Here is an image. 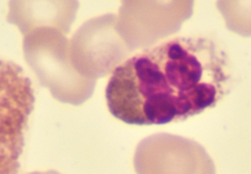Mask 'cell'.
Instances as JSON below:
<instances>
[{
  "label": "cell",
  "instance_id": "6da1fadb",
  "mask_svg": "<svg viewBox=\"0 0 251 174\" xmlns=\"http://www.w3.org/2000/svg\"><path fill=\"white\" fill-rule=\"evenodd\" d=\"M227 56L207 38H176L116 67L106 87L110 113L130 125H162L213 109L229 90Z\"/></svg>",
  "mask_w": 251,
  "mask_h": 174
},
{
  "label": "cell",
  "instance_id": "7a4b0ae2",
  "mask_svg": "<svg viewBox=\"0 0 251 174\" xmlns=\"http://www.w3.org/2000/svg\"><path fill=\"white\" fill-rule=\"evenodd\" d=\"M27 65L43 87L59 102L83 105L92 97L96 80L76 71L70 58V41L54 29H36L24 38Z\"/></svg>",
  "mask_w": 251,
  "mask_h": 174
},
{
  "label": "cell",
  "instance_id": "3957f363",
  "mask_svg": "<svg viewBox=\"0 0 251 174\" xmlns=\"http://www.w3.org/2000/svg\"><path fill=\"white\" fill-rule=\"evenodd\" d=\"M35 105L31 80L21 67L0 59V174H17L25 133Z\"/></svg>",
  "mask_w": 251,
  "mask_h": 174
},
{
  "label": "cell",
  "instance_id": "277c9868",
  "mask_svg": "<svg viewBox=\"0 0 251 174\" xmlns=\"http://www.w3.org/2000/svg\"><path fill=\"white\" fill-rule=\"evenodd\" d=\"M195 0H121L117 31L131 52L176 34L193 13Z\"/></svg>",
  "mask_w": 251,
  "mask_h": 174
},
{
  "label": "cell",
  "instance_id": "5b68a950",
  "mask_svg": "<svg viewBox=\"0 0 251 174\" xmlns=\"http://www.w3.org/2000/svg\"><path fill=\"white\" fill-rule=\"evenodd\" d=\"M131 51L117 31V17L103 14L86 21L70 40V58L80 75L104 78L126 61Z\"/></svg>",
  "mask_w": 251,
  "mask_h": 174
},
{
  "label": "cell",
  "instance_id": "8992f818",
  "mask_svg": "<svg viewBox=\"0 0 251 174\" xmlns=\"http://www.w3.org/2000/svg\"><path fill=\"white\" fill-rule=\"evenodd\" d=\"M137 174H215L211 157L197 142L172 134H155L135 148Z\"/></svg>",
  "mask_w": 251,
  "mask_h": 174
},
{
  "label": "cell",
  "instance_id": "52a82bcc",
  "mask_svg": "<svg viewBox=\"0 0 251 174\" xmlns=\"http://www.w3.org/2000/svg\"><path fill=\"white\" fill-rule=\"evenodd\" d=\"M7 20L26 35L36 29L69 34L79 10L77 0H9Z\"/></svg>",
  "mask_w": 251,
  "mask_h": 174
},
{
  "label": "cell",
  "instance_id": "ba28073f",
  "mask_svg": "<svg viewBox=\"0 0 251 174\" xmlns=\"http://www.w3.org/2000/svg\"><path fill=\"white\" fill-rule=\"evenodd\" d=\"M217 8L230 31L251 36V0H218Z\"/></svg>",
  "mask_w": 251,
  "mask_h": 174
},
{
  "label": "cell",
  "instance_id": "9c48e42d",
  "mask_svg": "<svg viewBox=\"0 0 251 174\" xmlns=\"http://www.w3.org/2000/svg\"><path fill=\"white\" fill-rule=\"evenodd\" d=\"M30 174H61L58 172L55 171H48V172H35V173H30Z\"/></svg>",
  "mask_w": 251,
  "mask_h": 174
}]
</instances>
